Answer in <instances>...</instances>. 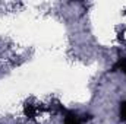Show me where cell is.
<instances>
[{
	"label": "cell",
	"instance_id": "1",
	"mask_svg": "<svg viewBox=\"0 0 126 124\" xmlns=\"http://www.w3.org/2000/svg\"><path fill=\"white\" fill-rule=\"evenodd\" d=\"M64 124H82V123H81V117H78L76 114H73V112H66Z\"/></svg>",
	"mask_w": 126,
	"mask_h": 124
},
{
	"label": "cell",
	"instance_id": "2",
	"mask_svg": "<svg viewBox=\"0 0 126 124\" xmlns=\"http://www.w3.org/2000/svg\"><path fill=\"white\" fill-rule=\"evenodd\" d=\"M117 69L123 70V73L126 74V57H120V59H119V62H117L116 64H114V66H113L111 72H116Z\"/></svg>",
	"mask_w": 126,
	"mask_h": 124
},
{
	"label": "cell",
	"instance_id": "4",
	"mask_svg": "<svg viewBox=\"0 0 126 124\" xmlns=\"http://www.w3.org/2000/svg\"><path fill=\"white\" fill-rule=\"evenodd\" d=\"M120 118L126 121V101L120 104Z\"/></svg>",
	"mask_w": 126,
	"mask_h": 124
},
{
	"label": "cell",
	"instance_id": "3",
	"mask_svg": "<svg viewBox=\"0 0 126 124\" xmlns=\"http://www.w3.org/2000/svg\"><path fill=\"white\" fill-rule=\"evenodd\" d=\"M24 112H25V115H27L28 118H34V117H35V108H34V105L27 104L25 108H24Z\"/></svg>",
	"mask_w": 126,
	"mask_h": 124
}]
</instances>
